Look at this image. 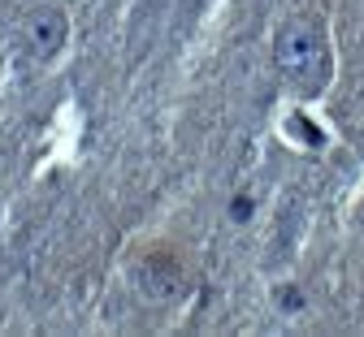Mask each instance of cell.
<instances>
[{
  "instance_id": "6da1fadb",
  "label": "cell",
  "mask_w": 364,
  "mask_h": 337,
  "mask_svg": "<svg viewBox=\"0 0 364 337\" xmlns=\"http://www.w3.org/2000/svg\"><path fill=\"white\" fill-rule=\"evenodd\" d=\"M273 65H278L282 82L312 100V95H321L334 78V57H330V39H326V26L308 18V13H295L278 26L273 35Z\"/></svg>"
},
{
  "instance_id": "7a4b0ae2",
  "label": "cell",
  "mask_w": 364,
  "mask_h": 337,
  "mask_svg": "<svg viewBox=\"0 0 364 337\" xmlns=\"http://www.w3.org/2000/svg\"><path fill=\"white\" fill-rule=\"evenodd\" d=\"M134 281H139V290L156 303H169L182 294V281H187V272H182L178 255L169 247H152L148 255H139V264H134Z\"/></svg>"
},
{
  "instance_id": "3957f363",
  "label": "cell",
  "mask_w": 364,
  "mask_h": 337,
  "mask_svg": "<svg viewBox=\"0 0 364 337\" xmlns=\"http://www.w3.org/2000/svg\"><path fill=\"white\" fill-rule=\"evenodd\" d=\"M65 39H70V18L61 9H53V5L31 9V18L22 22V43H26V53L35 61H57Z\"/></svg>"
},
{
  "instance_id": "277c9868",
  "label": "cell",
  "mask_w": 364,
  "mask_h": 337,
  "mask_svg": "<svg viewBox=\"0 0 364 337\" xmlns=\"http://www.w3.org/2000/svg\"><path fill=\"white\" fill-rule=\"evenodd\" d=\"M278 303H282L287 311H299V307H304V294H299V290H291V285H287V290H278Z\"/></svg>"
},
{
  "instance_id": "5b68a950",
  "label": "cell",
  "mask_w": 364,
  "mask_h": 337,
  "mask_svg": "<svg viewBox=\"0 0 364 337\" xmlns=\"http://www.w3.org/2000/svg\"><path fill=\"white\" fill-rule=\"evenodd\" d=\"M230 216H235V221H247V216H252V199H247V195H239V199L230 204Z\"/></svg>"
}]
</instances>
